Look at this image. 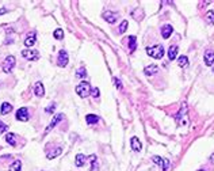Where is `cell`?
Instances as JSON below:
<instances>
[{"label":"cell","instance_id":"obj_1","mask_svg":"<svg viewBox=\"0 0 214 171\" xmlns=\"http://www.w3.org/2000/svg\"><path fill=\"white\" fill-rule=\"evenodd\" d=\"M146 53H148V56L160 60V59H163V57H164V53H166V52H164L163 45H153V46L146 48Z\"/></svg>","mask_w":214,"mask_h":171},{"label":"cell","instance_id":"obj_2","mask_svg":"<svg viewBox=\"0 0 214 171\" xmlns=\"http://www.w3.org/2000/svg\"><path fill=\"white\" fill-rule=\"evenodd\" d=\"M76 94L80 98H87L89 94H91V86H89L88 81H80L79 84L76 86Z\"/></svg>","mask_w":214,"mask_h":171},{"label":"cell","instance_id":"obj_3","mask_svg":"<svg viewBox=\"0 0 214 171\" xmlns=\"http://www.w3.org/2000/svg\"><path fill=\"white\" fill-rule=\"evenodd\" d=\"M14 67H15V57L14 56H7L6 60H4V63H3V71L6 73H10Z\"/></svg>","mask_w":214,"mask_h":171},{"label":"cell","instance_id":"obj_4","mask_svg":"<svg viewBox=\"0 0 214 171\" xmlns=\"http://www.w3.org/2000/svg\"><path fill=\"white\" fill-rule=\"evenodd\" d=\"M22 56L26 60H28V61H35V60H38L39 53H38V50H30V49H24V50H22Z\"/></svg>","mask_w":214,"mask_h":171},{"label":"cell","instance_id":"obj_5","mask_svg":"<svg viewBox=\"0 0 214 171\" xmlns=\"http://www.w3.org/2000/svg\"><path fill=\"white\" fill-rule=\"evenodd\" d=\"M156 164H159L160 167L163 168V171H167L168 168H170V160L168 159H164V158H160V156H153V159H152Z\"/></svg>","mask_w":214,"mask_h":171},{"label":"cell","instance_id":"obj_6","mask_svg":"<svg viewBox=\"0 0 214 171\" xmlns=\"http://www.w3.org/2000/svg\"><path fill=\"white\" fill-rule=\"evenodd\" d=\"M68 61H69L68 53L65 52V50H60V53H59V59H57V64H59V67H67V65H68Z\"/></svg>","mask_w":214,"mask_h":171},{"label":"cell","instance_id":"obj_7","mask_svg":"<svg viewBox=\"0 0 214 171\" xmlns=\"http://www.w3.org/2000/svg\"><path fill=\"white\" fill-rule=\"evenodd\" d=\"M16 120L22 121V122L28 121V110L26 107H20L18 111H16Z\"/></svg>","mask_w":214,"mask_h":171},{"label":"cell","instance_id":"obj_8","mask_svg":"<svg viewBox=\"0 0 214 171\" xmlns=\"http://www.w3.org/2000/svg\"><path fill=\"white\" fill-rule=\"evenodd\" d=\"M61 120H63V114H56V116L53 117V120L50 121V124H49V126L46 128V130H45V133H49V132H50V130H52L53 128H54V126H56L57 124H59V122H60Z\"/></svg>","mask_w":214,"mask_h":171},{"label":"cell","instance_id":"obj_9","mask_svg":"<svg viewBox=\"0 0 214 171\" xmlns=\"http://www.w3.org/2000/svg\"><path fill=\"white\" fill-rule=\"evenodd\" d=\"M205 64L207 65V67H211V65L214 64V50H206L205 52Z\"/></svg>","mask_w":214,"mask_h":171},{"label":"cell","instance_id":"obj_10","mask_svg":"<svg viewBox=\"0 0 214 171\" xmlns=\"http://www.w3.org/2000/svg\"><path fill=\"white\" fill-rule=\"evenodd\" d=\"M103 18H104L106 22H109V23H115V22H117V18H118V14H117V12L107 11V12H104V14H103Z\"/></svg>","mask_w":214,"mask_h":171},{"label":"cell","instance_id":"obj_11","mask_svg":"<svg viewBox=\"0 0 214 171\" xmlns=\"http://www.w3.org/2000/svg\"><path fill=\"white\" fill-rule=\"evenodd\" d=\"M35 38H37V35H35L34 31H33V33H28L27 37H26V39H24V45H26L27 48H31L33 45L35 44Z\"/></svg>","mask_w":214,"mask_h":171},{"label":"cell","instance_id":"obj_12","mask_svg":"<svg viewBox=\"0 0 214 171\" xmlns=\"http://www.w3.org/2000/svg\"><path fill=\"white\" fill-rule=\"evenodd\" d=\"M144 72H145L146 76H153V75H156V73L159 72V67H157V65H155V64L148 65V67L144 69Z\"/></svg>","mask_w":214,"mask_h":171},{"label":"cell","instance_id":"obj_13","mask_svg":"<svg viewBox=\"0 0 214 171\" xmlns=\"http://www.w3.org/2000/svg\"><path fill=\"white\" fill-rule=\"evenodd\" d=\"M130 144H131V148H133L135 152H140V151L142 149V144H141V141H140L137 137H131Z\"/></svg>","mask_w":214,"mask_h":171},{"label":"cell","instance_id":"obj_14","mask_svg":"<svg viewBox=\"0 0 214 171\" xmlns=\"http://www.w3.org/2000/svg\"><path fill=\"white\" fill-rule=\"evenodd\" d=\"M34 94L37 96H43L45 95V88H43V84L41 81H37L35 86H34Z\"/></svg>","mask_w":214,"mask_h":171},{"label":"cell","instance_id":"obj_15","mask_svg":"<svg viewBox=\"0 0 214 171\" xmlns=\"http://www.w3.org/2000/svg\"><path fill=\"white\" fill-rule=\"evenodd\" d=\"M178 46L176 45H171L170 49H168V59H170L171 61H174L176 59V56H178Z\"/></svg>","mask_w":214,"mask_h":171},{"label":"cell","instance_id":"obj_16","mask_svg":"<svg viewBox=\"0 0 214 171\" xmlns=\"http://www.w3.org/2000/svg\"><path fill=\"white\" fill-rule=\"evenodd\" d=\"M172 31H174V28H172L171 24H166V26L161 28V35H163V38H164V39L170 38V35L172 34Z\"/></svg>","mask_w":214,"mask_h":171},{"label":"cell","instance_id":"obj_17","mask_svg":"<svg viewBox=\"0 0 214 171\" xmlns=\"http://www.w3.org/2000/svg\"><path fill=\"white\" fill-rule=\"evenodd\" d=\"M63 153V148L61 147H57L56 149H53V151H50V152H48V159H54V158H57L59 155H61Z\"/></svg>","mask_w":214,"mask_h":171},{"label":"cell","instance_id":"obj_18","mask_svg":"<svg viewBox=\"0 0 214 171\" xmlns=\"http://www.w3.org/2000/svg\"><path fill=\"white\" fill-rule=\"evenodd\" d=\"M85 160H87V158H85L83 153H77V155H76L75 164H76L77 167H81V166H84V164H85Z\"/></svg>","mask_w":214,"mask_h":171},{"label":"cell","instance_id":"obj_19","mask_svg":"<svg viewBox=\"0 0 214 171\" xmlns=\"http://www.w3.org/2000/svg\"><path fill=\"white\" fill-rule=\"evenodd\" d=\"M88 159H89V162H91V171H99V166H98L95 155H91Z\"/></svg>","mask_w":214,"mask_h":171},{"label":"cell","instance_id":"obj_20","mask_svg":"<svg viewBox=\"0 0 214 171\" xmlns=\"http://www.w3.org/2000/svg\"><path fill=\"white\" fill-rule=\"evenodd\" d=\"M6 141H7L10 145L15 147V145H16V136H15L14 133H7V136H6Z\"/></svg>","mask_w":214,"mask_h":171},{"label":"cell","instance_id":"obj_21","mask_svg":"<svg viewBox=\"0 0 214 171\" xmlns=\"http://www.w3.org/2000/svg\"><path fill=\"white\" fill-rule=\"evenodd\" d=\"M127 39H129V49H130V52H134L135 48H137V39H135V37L130 35Z\"/></svg>","mask_w":214,"mask_h":171},{"label":"cell","instance_id":"obj_22","mask_svg":"<svg viewBox=\"0 0 214 171\" xmlns=\"http://www.w3.org/2000/svg\"><path fill=\"white\" fill-rule=\"evenodd\" d=\"M85 121H87L88 125H92V124H96V122L99 121V117L95 116V114H88V116L85 117Z\"/></svg>","mask_w":214,"mask_h":171},{"label":"cell","instance_id":"obj_23","mask_svg":"<svg viewBox=\"0 0 214 171\" xmlns=\"http://www.w3.org/2000/svg\"><path fill=\"white\" fill-rule=\"evenodd\" d=\"M12 110V105L11 103H8V102H4V103L2 105V116H4V114H8Z\"/></svg>","mask_w":214,"mask_h":171},{"label":"cell","instance_id":"obj_24","mask_svg":"<svg viewBox=\"0 0 214 171\" xmlns=\"http://www.w3.org/2000/svg\"><path fill=\"white\" fill-rule=\"evenodd\" d=\"M178 64H179V67L186 68L187 65H188V59H187V56H180L179 59H178Z\"/></svg>","mask_w":214,"mask_h":171},{"label":"cell","instance_id":"obj_25","mask_svg":"<svg viewBox=\"0 0 214 171\" xmlns=\"http://www.w3.org/2000/svg\"><path fill=\"white\" fill-rule=\"evenodd\" d=\"M20 168H22V163H20V160H15L10 166V170L8 171H20Z\"/></svg>","mask_w":214,"mask_h":171},{"label":"cell","instance_id":"obj_26","mask_svg":"<svg viewBox=\"0 0 214 171\" xmlns=\"http://www.w3.org/2000/svg\"><path fill=\"white\" fill-rule=\"evenodd\" d=\"M53 35H54L56 39H63V38H64V31H63V28H56L54 33H53Z\"/></svg>","mask_w":214,"mask_h":171},{"label":"cell","instance_id":"obj_27","mask_svg":"<svg viewBox=\"0 0 214 171\" xmlns=\"http://www.w3.org/2000/svg\"><path fill=\"white\" fill-rule=\"evenodd\" d=\"M205 18H206V20H207V22L209 23H210V24H214V11H207L206 12V16H205Z\"/></svg>","mask_w":214,"mask_h":171},{"label":"cell","instance_id":"obj_28","mask_svg":"<svg viewBox=\"0 0 214 171\" xmlns=\"http://www.w3.org/2000/svg\"><path fill=\"white\" fill-rule=\"evenodd\" d=\"M127 20H122V23H121V26H119V33H121V34H123V33L126 31V28H127Z\"/></svg>","mask_w":214,"mask_h":171},{"label":"cell","instance_id":"obj_29","mask_svg":"<svg viewBox=\"0 0 214 171\" xmlns=\"http://www.w3.org/2000/svg\"><path fill=\"white\" fill-rule=\"evenodd\" d=\"M85 75H87V72H85V68H79V71H77V73H76V76L77 77H84Z\"/></svg>","mask_w":214,"mask_h":171},{"label":"cell","instance_id":"obj_30","mask_svg":"<svg viewBox=\"0 0 214 171\" xmlns=\"http://www.w3.org/2000/svg\"><path fill=\"white\" fill-rule=\"evenodd\" d=\"M91 95H92L94 98H99V95H100V94H99V88L95 87L94 90H91Z\"/></svg>","mask_w":214,"mask_h":171},{"label":"cell","instance_id":"obj_31","mask_svg":"<svg viewBox=\"0 0 214 171\" xmlns=\"http://www.w3.org/2000/svg\"><path fill=\"white\" fill-rule=\"evenodd\" d=\"M6 130H7V125L4 124V122H3L2 120H0V134H2V133H4V132H6Z\"/></svg>","mask_w":214,"mask_h":171},{"label":"cell","instance_id":"obj_32","mask_svg":"<svg viewBox=\"0 0 214 171\" xmlns=\"http://www.w3.org/2000/svg\"><path fill=\"white\" fill-rule=\"evenodd\" d=\"M114 84H115V87H117V88L122 90V84H121V80H119V79H117V77H114Z\"/></svg>","mask_w":214,"mask_h":171},{"label":"cell","instance_id":"obj_33","mask_svg":"<svg viewBox=\"0 0 214 171\" xmlns=\"http://www.w3.org/2000/svg\"><path fill=\"white\" fill-rule=\"evenodd\" d=\"M54 109H56V106H54V105L49 106V107H46V113H53V111H54Z\"/></svg>","mask_w":214,"mask_h":171},{"label":"cell","instance_id":"obj_34","mask_svg":"<svg viewBox=\"0 0 214 171\" xmlns=\"http://www.w3.org/2000/svg\"><path fill=\"white\" fill-rule=\"evenodd\" d=\"M7 12H8V10H7V8H0V15H3V14H7Z\"/></svg>","mask_w":214,"mask_h":171},{"label":"cell","instance_id":"obj_35","mask_svg":"<svg viewBox=\"0 0 214 171\" xmlns=\"http://www.w3.org/2000/svg\"><path fill=\"white\" fill-rule=\"evenodd\" d=\"M210 159H211V162H214V153H213L211 156H210Z\"/></svg>","mask_w":214,"mask_h":171},{"label":"cell","instance_id":"obj_36","mask_svg":"<svg viewBox=\"0 0 214 171\" xmlns=\"http://www.w3.org/2000/svg\"><path fill=\"white\" fill-rule=\"evenodd\" d=\"M198 171H205V170H198Z\"/></svg>","mask_w":214,"mask_h":171},{"label":"cell","instance_id":"obj_37","mask_svg":"<svg viewBox=\"0 0 214 171\" xmlns=\"http://www.w3.org/2000/svg\"><path fill=\"white\" fill-rule=\"evenodd\" d=\"M213 72H214V68H213Z\"/></svg>","mask_w":214,"mask_h":171}]
</instances>
